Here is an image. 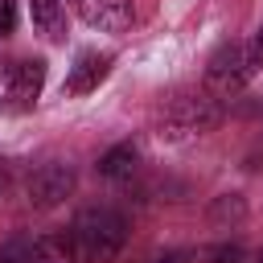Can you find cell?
Instances as JSON below:
<instances>
[{
    "label": "cell",
    "instance_id": "cell-7",
    "mask_svg": "<svg viewBox=\"0 0 263 263\" xmlns=\"http://www.w3.org/2000/svg\"><path fill=\"white\" fill-rule=\"evenodd\" d=\"M111 66H115V53H99V49H90V53H82V58L70 66L62 90H66V95H90V90H99V82H107Z\"/></svg>",
    "mask_w": 263,
    "mask_h": 263
},
{
    "label": "cell",
    "instance_id": "cell-16",
    "mask_svg": "<svg viewBox=\"0 0 263 263\" xmlns=\"http://www.w3.org/2000/svg\"><path fill=\"white\" fill-rule=\"evenodd\" d=\"M255 263H263V251H259V255H255Z\"/></svg>",
    "mask_w": 263,
    "mask_h": 263
},
{
    "label": "cell",
    "instance_id": "cell-13",
    "mask_svg": "<svg viewBox=\"0 0 263 263\" xmlns=\"http://www.w3.org/2000/svg\"><path fill=\"white\" fill-rule=\"evenodd\" d=\"M148 263H193V251H160Z\"/></svg>",
    "mask_w": 263,
    "mask_h": 263
},
{
    "label": "cell",
    "instance_id": "cell-2",
    "mask_svg": "<svg viewBox=\"0 0 263 263\" xmlns=\"http://www.w3.org/2000/svg\"><path fill=\"white\" fill-rule=\"evenodd\" d=\"M218 123H222V99H214L210 90H181L164 99V107L156 111V132L164 140H197Z\"/></svg>",
    "mask_w": 263,
    "mask_h": 263
},
{
    "label": "cell",
    "instance_id": "cell-6",
    "mask_svg": "<svg viewBox=\"0 0 263 263\" xmlns=\"http://www.w3.org/2000/svg\"><path fill=\"white\" fill-rule=\"evenodd\" d=\"M4 82H8V95L16 103L33 107V99L45 86V62L41 58H12V62H4Z\"/></svg>",
    "mask_w": 263,
    "mask_h": 263
},
{
    "label": "cell",
    "instance_id": "cell-1",
    "mask_svg": "<svg viewBox=\"0 0 263 263\" xmlns=\"http://www.w3.org/2000/svg\"><path fill=\"white\" fill-rule=\"evenodd\" d=\"M127 242V218L111 205H86L66 226L70 263H115Z\"/></svg>",
    "mask_w": 263,
    "mask_h": 263
},
{
    "label": "cell",
    "instance_id": "cell-11",
    "mask_svg": "<svg viewBox=\"0 0 263 263\" xmlns=\"http://www.w3.org/2000/svg\"><path fill=\"white\" fill-rule=\"evenodd\" d=\"M247 255H242V247L238 242H222V247H214V255H210V263H242Z\"/></svg>",
    "mask_w": 263,
    "mask_h": 263
},
{
    "label": "cell",
    "instance_id": "cell-9",
    "mask_svg": "<svg viewBox=\"0 0 263 263\" xmlns=\"http://www.w3.org/2000/svg\"><path fill=\"white\" fill-rule=\"evenodd\" d=\"M33 25L49 37V41H62L66 37V0H33Z\"/></svg>",
    "mask_w": 263,
    "mask_h": 263
},
{
    "label": "cell",
    "instance_id": "cell-8",
    "mask_svg": "<svg viewBox=\"0 0 263 263\" xmlns=\"http://www.w3.org/2000/svg\"><path fill=\"white\" fill-rule=\"evenodd\" d=\"M136 164H140V148L136 144H115V148H107L103 156H99V177H107V181H127L132 173H136Z\"/></svg>",
    "mask_w": 263,
    "mask_h": 263
},
{
    "label": "cell",
    "instance_id": "cell-14",
    "mask_svg": "<svg viewBox=\"0 0 263 263\" xmlns=\"http://www.w3.org/2000/svg\"><path fill=\"white\" fill-rule=\"evenodd\" d=\"M251 41H255V45H259V53H263V25L255 29V37H251Z\"/></svg>",
    "mask_w": 263,
    "mask_h": 263
},
{
    "label": "cell",
    "instance_id": "cell-15",
    "mask_svg": "<svg viewBox=\"0 0 263 263\" xmlns=\"http://www.w3.org/2000/svg\"><path fill=\"white\" fill-rule=\"evenodd\" d=\"M8 185V168H4V160H0V189Z\"/></svg>",
    "mask_w": 263,
    "mask_h": 263
},
{
    "label": "cell",
    "instance_id": "cell-3",
    "mask_svg": "<svg viewBox=\"0 0 263 263\" xmlns=\"http://www.w3.org/2000/svg\"><path fill=\"white\" fill-rule=\"evenodd\" d=\"M263 70V53L255 41H226L210 53L205 62V90L214 99H230L238 95L255 74Z\"/></svg>",
    "mask_w": 263,
    "mask_h": 263
},
{
    "label": "cell",
    "instance_id": "cell-12",
    "mask_svg": "<svg viewBox=\"0 0 263 263\" xmlns=\"http://www.w3.org/2000/svg\"><path fill=\"white\" fill-rule=\"evenodd\" d=\"M16 29V0H0V37H12Z\"/></svg>",
    "mask_w": 263,
    "mask_h": 263
},
{
    "label": "cell",
    "instance_id": "cell-4",
    "mask_svg": "<svg viewBox=\"0 0 263 263\" xmlns=\"http://www.w3.org/2000/svg\"><path fill=\"white\" fill-rule=\"evenodd\" d=\"M74 185H78L74 168L53 160V164H41V168L29 173V181H25V201H29L33 210H53V205H62V201L74 193Z\"/></svg>",
    "mask_w": 263,
    "mask_h": 263
},
{
    "label": "cell",
    "instance_id": "cell-5",
    "mask_svg": "<svg viewBox=\"0 0 263 263\" xmlns=\"http://www.w3.org/2000/svg\"><path fill=\"white\" fill-rule=\"evenodd\" d=\"M66 8L78 21H86L90 29H103V33H127L136 25L132 0H66Z\"/></svg>",
    "mask_w": 263,
    "mask_h": 263
},
{
    "label": "cell",
    "instance_id": "cell-10",
    "mask_svg": "<svg viewBox=\"0 0 263 263\" xmlns=\"http://www.w3.org/2000/svg\"><path fill=\"white\" fill-rule=\"evenodd\" d=\"M247 218V197L242 193H218L210 201V222L214 226H238Z\"/></svg>",
    "mask_w": 263,
    "mask_h": 263
}]
</instances>
